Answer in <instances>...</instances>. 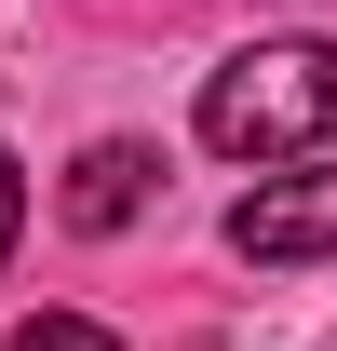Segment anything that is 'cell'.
<instances>
[{
  "label": "cell",
  "instance_id": "1",
  "mask_svg": "<svg viewBox=\"0 0 337 351\" xmlns=\"http://www.w3.org/2000/svg\"><path fill=\"white\" fill-rule=\"evenodd\" d=\"M337 135V41H243L203 82V149L216 162H284Z\"/></svg>",
  "mask_w": 337,
  "mask_h": 351
},
{
  "label": "cell",
  "instance_id": "2",
  "mask_svg": "<svg viewBox=\"0 0 337 351\" xmlns=\"http://www.w3.org/2000/svg\"><path fill=\"white\" fill-rule=\"evenodd\" d=\"M229 257H256V270L337 257V162H324V176H256L243 203H229Z\"/></svg>",
  "mask_w": 337,
  "mask_h": 351
},
{
  "label": "cell",
  "instance_id": "3",
  "mask_svg": "<svg viewBox=\"0 0 337 351\" xmlns=\"http://www.w3.org/2000/svg\"><path fill=\"white\" fill-rule=\"evenodd\" d=\"M162 189V149H135V135H95L82 162H68V189H54V217L68 230H135V203Z\"/></svg>",
  "mask_w": 337,
  "mask_h": 351
},
{
  "label": "cell",
  "instance_id": "4",
  "mask_svg": "<svg viewBox=\"0 0 337 351\" xmlns=\"http://www.w3.org/2000/svg\"><path fill=\"white\" fill-rule=\"evenodd\" d=\"M0 351H122V338H108V324H82V311H41V324H14Z\"/></svg>",
  "mask_w": 337,
  "mask_h": 351
},
{
  "label": "cell",
  "instance_id": "5",
  "mask_svg": "<svg viewBox=\"0 0 337 351\" xmlns=\"http://www.w3.org/2000/svg\"><path fill=\"white\" fill-rule=\"evenodd\" d=\"M14 230H27V176H14V149H0V257H14Z\"/></svg>",
  "mask_w": 337,
  "mask_h": 351
}]
</instances>
